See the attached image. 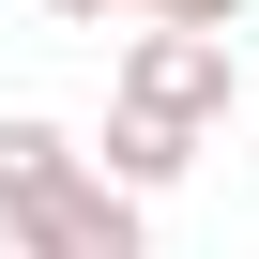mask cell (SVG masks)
Here are the masks:
<instances>
[{
    "label": "cell",
    "instance_id": "cell-1",
    "mask_svg": "<svg viewBox=\"0 0 259 259\" xmlns=\"http://www.w3.org/2000/svg\"><path fill=\"white\" fill-rule=\"evenodd\" d=\"M107 92H138V107L198 122V138H213L229 107H259V76H229V31H198V16H138V31H122V76H107Z\"/></svg>",
    "mask_w": 259,
    "mask_h": 259
},
{
    "label": "cell",
    "instance_id": "cell-2",
    "mask_svg": "<svg viewBox=\"0 0 259 259\" xmlns=\"http://www.w3.org/2000/svg\"><path fill=\"white\" fill-rule=\"evenodd\" d=\"M16 244L31 259H153V198L122 168H61L46 198H16Z\"/></svg>",
    "mask_w": 259,
    "mask_h": 259
},
{
    "label": "cell",
    "instance_id": "cell-3",
    "mask_svg": "<svg viewBox=\"0 0 259 259\" xmlns=\"http://www.w3.org/2000/svg\"><path fill=\"white\" fill-rule=\"evenodd\" d=\"M92 168H122L138 198H168V183L198 168V122H168V107H138V92H107V138H92Z\"/></svg>",
    "mask_w": 259,
    "mask_h": 259
},
{
    "label": "cell",
    "instance_id": "cell-4",
    "mask_svg": "<svg viewBox=\"0 0 259 259\" xmlns=\"http://www.w3.org/2000/svg\"><path fill=\"white\" fill-rule=\"evenodd\" d=\"M61 168H92V153L61 138V122H46V107H0V198H46Z\"/></svg>",
    "mask_w": 259,
    "mask_h": 259
},
{
    "label": "cell",
    "instance_id": "cell-5",
    "mask_svg": "<svg viewBox=\"0 0 259 259\" xmlns=\"http://www.w3.org/2000/svg\"><path fill=\"white\" fill-rule=\"evenodd\" d=\"M46 16H61V31H138L153 0H46Z\"/></svg>",
    "mask_w": 259,
    "mask_h": 259
},
{
    "label": "cell",
    "instance_id": "cell-6",
    "mask_svg": "<svg viewBox=\"0 0 259 259\" xmlns=\"http://www.w3.org/2000/svg\"><path fill=\"white\" fill-rule=\"evenodd\" d=\"M153 16H198V31H244V0H153Z\"/></svg>",
    "mask_w": 259,
    "mask_h": 259
},
{
    "label": "cell",
    "instance_id": "cell-7",
    "mask_svg": "<svg viewBox=\"0 0 259 259\" xmlns=\"http://www.w3.org/2000/svg\"><path fill=\"white\" fill-rule=\"evenodd\" d=\"M0 259H31V244H16V198H0Z\"/></svg>",
    "mask_w": 259,
    "mask_h": 259
},
{
    "label": "cell",
    "instance_id": "cell-8",
    "mask_svg": "<svg viewBox=\"0 0 259 259\" xmlns=\"http://www.w3.org/2000/svg\"><path fill=\"white\" fill-rule=\"evenodd\" d=\"M0 16H16V0H0Z\"/></svg>",
    "mask_w": 259,
    "mask_h": 259
}]
</instances>
